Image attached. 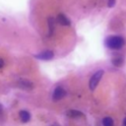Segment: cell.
<instances>
[{
  "label": "cell",
  "instance_id": "obj_5",
  "mask_svg": "<svg viewBox=\"0 0 126 126\" xmlns=\"http://www.w3.org/2000/svg\"><path fill=\"white\" fill-rule=\"evenodd\" d=\"M19 118H20V120H21L23 123H27V122H29V121L31 120L32 115H31V113H30L28 110L22 109V110H20V112H19Z\"/></svg>",
  "mask_w": 126,
  "mask_h": 126
},
{
  "label": "cell",
  "instance_id": "obj_15",
  "mask_svg": "<svg viewBox=\"0 0 126 126\" xmlns=\"http://www.w3.org/2000/svg\"><path fill=\"white\" fill-rule=\"evenodd\" d=\"M2 112H3V110H2V106L0 105V115L2 114Z\"/></svg>",
  "mask_w": 126,
  "mask_h": 126
},
{
  "label": "cell",
  "instance_id": "obj_7",
  "mask_svg": "<svg viewBox=\"0 0 126 126\" xmlns=\"http://www.w3.org/2000/svg\"><path fill=\"white\" fill-rule=\"evenodd\" d=\"M56 21L58 24H60L61 26H70L71 25V22L70 20L64 15V14H59L56 18Z\"/></svg>",
  "mask_w": 126,
  "mask_h": 126
},
{
  "label": "cell",
  "instance_id": "obj_2",
  "mask_svg": "<svg viewBox=\"0 0 126 126\" xmlns=\"http://www.w3.org/2000/svg\"><path fill=\"white\" fill-rule=\"evenodd\" d=\"M103 74H104V71L101 70V69L100 70H97L96 72H94L93 74V76L91 77L90 82H89V87H90V90L91 91H94L95 90V88L97 87L98 83L100 82Z\"/></svg>",
  "mask_w": 126,
  "mask_h": 126
},
{
  "label": "cell",
  "instance_id": "obj_8",
  "mask_svg": "<svg viewBox=\"0 0 126 126\" xmlns=\"http://www.w3.org/2000/svg\"><path fill=\"white\" fill-rule=\"evenodd\" d=\"M66 115L69 117V118H80V117H84V113L79 111V110H76V109H70L67 111Z\"/></svg>",
  "mask_w": 126,
  "mask_h": 126
},
{
  "label": "cell",
  "instance_id": "obj_10",
  "mask_svg": "<svg viewBox=\"0 0 126 126\" xmlns=\"http://www.w3.org/2000/svg\"><path fill=\"white\" fill-rule=\"evenodd\" d=\"M19 85H20V87L23 88V89H27V90L32 89V83H31L30 81H28V80H26V79L21 80V81L19 82Z\"/></svg>",
  "mask_w": 126,
  "mask_h": 126
},
{
  "label": "cell",
  "instance_id": "obj_12",
  "mask_svg": "<svg viewBox=\"0 0 126 126\" xmlns=\"http://www.w3.org/2000/svg\"><path fill=\"white\" fill-rule=\"evenodd\" d=\"M114 5H115V0H108V2H107V6H108L109 8H112Z\"/></svg>",
  "mask_w": 126,
  "mask_h": 126
},
{
  "label": "cell",
  "instance_id": "obj_1",
  "mask_svg": "<svg viewBox=\"0 0 126 126\" xmlns=\"http://www.w3.org/2000/svg\"><path fill=\"white\" fill-rule=\"evenodd\" d=\"M104 44L108 49L119 50L125 44V39L121 35H109L105 38Z\"/></svg>",
  "mask_w": 126,
  "mask_h": 126
},
{
  "label": "cell",
  "instance_id": "obj_13",
  "mask_svg": "<svg viewBox=\"0 0 126 126\" xmlns=\"http://www.w3.org/2000/svg\"><path fill=\"white\" fill-rule=\"evenodd\" d=\"M3 66H4V60H3L2 58H0V69H1Z\"/></svg>",
  "mask_w": 126,
  "mask_h": 126
},
{
  "label": "cell",
  "instance_id": "obj_9",
  "mask_svg": "<svg viewBox=\"0 0 126 126\" xmlns=\"http://www.w3.org/2000/svg\"><path fill=\"white\" fill-rule=\"evenodd\" d=\"M47 25H48V35H51L55 30V19L50 17L47 19Z\"/></svg>",
  "mask_w": 126,
  "mask_h": 126
},
{
  "label": "cell",
  "instance_id": "obj_11",
  "mask_svg": "<svg viewBox=\"0 0 126 126\" xmlns=\"http://www.w3.org/2000/svg\"><path fill=\"white\" fill-rule=\"evenodd\" d=\"M101 123H102V126H113L114 121L110 116H105L102 118Z\"/></svg>",
  "mask_w": 126,
  "mask_h": 126
},
{
  "label": "cell",
  "instance_id": "obj_3",
  "mask_svg": "<svg viewBox=\"0 0 126 126\" xmlns=\"http://www.w3.org/2000/svg\"><path fill=\"white\" fill-rule=\"evenodd\" d=\"M65 95H66V91H65L62 87L58 86V87H56V88L53 90V93H52V99H53L54 101H58V100H61Z\"/></svg>",
  "mask_w": 126,
  "mask_h": 126
},
{
  "label": "cell",
  "instance_id": "obj_4",
  "mask_svg": "<svg viewBox=\"0 0 126 126\" xmlns=\"http://www.w3.org/2000/svg\"><path fill=\"white\" fill-rule=\"evenodd\" d=\"M34 57L37 58V59H39V60L47 61V60H50V59H52V58L54 57V52H53L52 50L47 49V50H43V51H41V52L35 54Z\"/></svg>",
  "mask_w": 126,
  "mask_h": 126
},
{
  "label": "cell",
  "instance_id": "obj_6",
  "mask_svg": "<svg viewBox=\"0 0 126 126\" xmlns=\"http://www.w3.org/2000/svg\"><path fill=\"white\" fill-rule=\"evenodd\" d=\"M111 62H112V64H113L114 66H116V67H121V66L123 65V63H124V58H123V56H122L121 54H116V55H114V56L112 57Z\"/></svg>",
  "mask_w": 126,
  "mask_h": 126
},
{
  "label": "cell",
  "instance_id": "obj_16",
  "mask_svg": "<svg viewBox=\"0 0 126 126\" xmlns=\"http://www.w3.org/2000/svg\"><path fill=\"white\" fill-rule=\"evenodd\" d=\"M49 126H59V125H58V124H55V123H54V124H51V125H49Z\"/></svg>",
  "mask_w": 126,
  "mask_h": 126
},
{
  "label": "cell",
  "instance_id": "obj_14",
  "mask_svg": "<svg viewBox=\"0 0 126 126\" xmlns=\"http://www.w3.org/2000/svg\"><path fill=\"white\" fill-rule=\"evenodd\" d=\"M123 126H126V117L123 119Z\"/></svg>",
  "mask_w": 126,
  "mask_h": 126
}]
</instances>
